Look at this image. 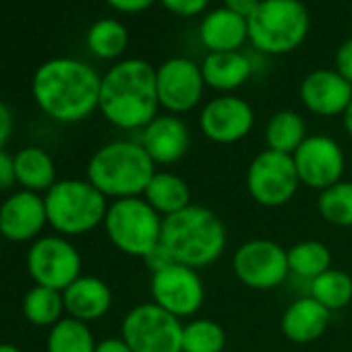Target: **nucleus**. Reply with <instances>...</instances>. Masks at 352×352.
Listing matches in <instances>:
<instances>
[{
    "instance_id": "nucleus-38",
    "label": "nucleus",
    "mask_w": 352,
    "mask_h": 352,
    "mask_svg": "<svg viewBox=\"0 0 352 352\" xmlns=\"http://www.w3.org/2000/svg\"><path fill=\"white\" fill-rule=\"evenodd\" d=\"M259 5H261V0H224V9H228L245 19H249Z\"/></svg>"
},
{
    "instance_id": "nucleus-10",
    "label": "nucleus",
    "mask_w": 352,
    "mask_h": 352,
    "mask_svg": "<svg viewBox=\"0 0 352 352\" xmlns=\"http://www.w3.org/2000/svg\"><path fill=\"white\" fill-rule=\"evenodd\" d=\"M25 265L36 286H46L60 292L83 276V261L77 247L60 234H42L34 241L28 251Z\"/></svg>"
},
{
    "instance_id": "nucleus-20",
    "label": "nucleus",
    "mask_w": 352,
    "mask_h": 352,
    "mask_svg": "<svg viewBox=\"0 0 352 352\" xmlns=\"http://www.w3.org/2000/svg\"><path fill=\"white\" fill-rule=\"evenodd\" d=\"M331 311L319 305L311 294L292 300L280 319V329L292 344H311L329 327Z\"/></svg>"
},
{
    "instance_id": "nucleus-32",
    "label": "nucleus",
    "mask_w": 352,
    "mask_h": 352,
    "mask_svg": "<svg viewBox=\"0 0 352 352\" xmlns=\"http://www.w3.org/2000/svg\"><path fill=\"white\" fill-rule=\"evenodd\" d=\"M319 216L340 228L352 226V181H340L319 193L317 199Z\"/></svg>"
},
{
    "instance_id": "nucleus-40",
    "label": "nucleus",
    "mask_w": 352,
    "mask_h": 352,
    "mask_svg": "<svg viewBox=\"0 0 352 352\" xmlns=\"http://www.w3.org/2000/svg\"><path fill=\"white\" fill-rule=\"evenodd\" d=\"M342 124H344V131L346 135L352 137V102L346 106V110L342 112Z\"/></svg>"
},
{
    "instance_id": "nucleus-29",
    "label": "nucleus",
    "mask_w": 352,
    "mask_h": 352,
    "mask_svg": "<svg viewBox=\"0 0 352 352\" xmlns=\"http://www.w3.org/2000/svg\"><path fill=\"white\" fill-rule=\"evenodd\" d=\"M286 253L290 274L309 282L331 267V251L321 241H300L286 249Z\"/></svg>"
},
{
    "instance_id": "nucleus-37",
    "label": "nucleus",
    "mask_w": 352,
    "mask_h": 352,
    "mask_svg": "<svg viewBox=\"0 0 352 352\" xmlns=\"http://www.w3.org/2000/svg\"><path fill=\"white\" fill-rule=\"evenodd\" d=\"M13 129H15L13 112H11V108L3 100H0V149H5L7 143L11 141Z\"/></svg>"
},
{
    "instance_id": "nucleus-17",
    "label": "nucleus",
    "mask_w": 352,
    "mask_h": 352,
    "mask_svg": "<svg viewBox=\"0 0 352 352\" xmlns=\"http://www.w3.org/2000/svg\"><path fill=\"white\" fill-rule=\"evenodd\" d=\"M139 143L155 166H172L189 151L191 133L181 116L157 114L145 129H141Z\"/></svg>"
},
{
    "instance_id": "nucleus-27",
    "label": "nucleus",
    "mask_w": 352,
    "mask_h": 352,
    "mask_svg": "<svg viewBox=\"0 0 352 352\" xmlns=\"http://www.w3.org/2000/svg\"><path fill=\"white\" fill-rule=\"evenodd\" d=\"M23 315L30 323L38 327H52L65 317L63 292L46 286H34L25 292L21 302Z\"/></svg>"
},
{
    "instance_id": "nucleus-24",
    "label": "nucleus",
    "mask_w": 352,
    "mask_h": 352,
    "mask_svg": "<svg viewBox=\"0 0 352 352\" xmlns=\"http://www.w3.org/2000/svg\"><path fill=\"white\" fill-rule=\"evenodd\" d=\"M143 199L162 218H168L191 206V189L183 176L166 170H155L153 179L143 193Z\"/></svg>"
},
{
    "instance_id": "nucleus-12",
    "label": "nucleus",
    "mask_w": 352,
    "mask_h": 352,
    "mask_svg": "<svg viewBox=\"0 0 352 352\" xmlns=\"http://www.w3.org/2000/svg\"><path fill=\"white\" fill-rule=\"evenodd\" d=\"M149 292L151 302L179 319L193 317L206 300V286L199 272L183 263H172L160 272H153Z\"/></svg>"
},
{
    "instance_id": "nucleus-26",
    "label": "nucleus",
    "mask_w": 352,
    "mask_h": 352,
    "mask_svg": "<svg viewBox=\"0 0 352 352\" xmlns=\"http://www.w3.org/2000/svg\"><path fill=\"white\" fill-rule=\"evenodd\" d=\"M85 44L96 58L116 60L129 46V32L118 19H100L87 30Z\"/></svg>"
},
{
    "instance_id": "nucleus-31",
    "label": "nucleus",
    "mask_w": 352,
    "mask_h": 352,
    "mask_svg": "<svg viewBox=\"0 0 352 352\" xmlns=\"http://www.w3.org/2000/svg\"><path fill=\"white\" fill-rule=\"evenodd\" d=\"M224 346L226 331L218 321L195 317L183 325V352H222Z\"/></svg>"
},
{
    "instance_id": "nucleus-6",
    "label": "nucleus",
    "mask_w": 352,
    "mask_h": 352,
    "mask_svg": "<svg viewBox=\"0 0 352 352\" xmlns=\"http://www.w3.org/2000/svg\"><path fill=\"white\" fill-rule=\"evenodd\" d=\"M249 42L263 54L280 56L296 50L311 28V17L300 0H261L247 19Z\"/></svg>"
},
{
    "instance_id": "nucleus-41",
    "label": "nucleus",
    "mask_w": 352,
    "mask_h": 352,
    "mask_svg": "<svg viewBox=\"0 0 352 352\" xmlns=\"http://www.w3.org/2000/svg\"><path fill=\"white\" fill-rule=\"evenodd\" d=\"M0 352H21V348H19V346H15V344L3 342V344H0Z\"/></svg>"
},
{
    "instance_id": "nucleus-8",
    "label": "nucleus",
    "mask_w": 352,
    "mask_h": 352,
    "mask_svg": "<svg viewBox=\"0 0 352 352\" xmlns=\"http://www.w3.org/2000/svg\"><path fill=\"white\" fill-rule=\"evenodd\" d=\"M183 325L155 302H141L122 317L120 338L133 352H183Z\"/></svg>"
},
{
    "instance_id": "nucleus-7",
    "label": "nucleus",
    "mask_w": 352,
    "mask_h": 352,
    "mask_svg": "<svg viewBox=\"0 0 352 352\" xmlns=\"http://www.w3.org/2000/svg\"><path fill=\"white\" fill-rule=\"evenodd\" d=\"M162 220L143 197H129L108 206L102 226L114 249L129 257L145 259L160 245Z\"/></svg>"
},
{
    "instance_id": "nucleus-14",
    "label": "nucleus",
    "mask_w": 352,
    "mask_h": 352,
    "mask_svg": "<svg viewBox=\"0 0 352 352\" xmlns=\"http://www.w3.org/2000/svg\"><path fill=\"white\" fill-rule=\"evenodd\" d=\"M292 160L300 185L319 193L340 183L346 168L344 149L327 135H309L292 153Z\"/></svg>"
},
{
    "instance_id": "nucleus-28",
    "label": "nucleus",
    "mask_w": 352,
    "mask_h": 352,
    "mask_svg": "<svg viewBox=\"0 0 352 352\" xmlns=\"http://www.w3.org/2000/svg\"><path fill=\"white\" fill-rule=\"evenodd\" d=\"M96 346L89 323L73 317H63L46 338V352H96Z\"/></svg>"
},
{
    "instance_id": "nucleus-5",
    "label": "nucleus",
    "mask_w": 352,
    "mask_h": 352,
    "mask_svg": "<svg viewBox=\"0 0 352 352\" xmlns=\"http://www.w3.org/2000/svg\"><path fill=\"white\" fill-rule=\"evenodd\" d=\"M48 226L60 236H81L104 224L108 199L87 179H60L44 195Z\"/></svg>"
},
{
    "instance_id": "nucleus-35",
    "label": "nucleus",
    "mask_w": 352,
    "mask_h": 352,
    "mask_svg": "<svg viewBox=\"0 0 352 352\" xmlns=\"http://www.w3.org/2000/svg\"><path fill=\"white\" fill-rule=\"evenodd\" d=\"M13 185H17L15 160L7 149H0V191H9Z\"/></svg>"
},
{
    "instance_id": "nucleus-2",
    "label": "nucleus",
    "mask_w": 352,
    "mask_h": 352,
    "mask_svg": "<svg viewBox=\"0 0 352 352\" xmlns=\"http://www.w3.org/2000/svg\"><path fill=\"white\" fill-rule=\"evenodd\" d=\"M155 69L143 58L118 60L102 75V116L116 129L141 131L157 116Z\"/></svg>"
},
{
    "instance_id": "nucleus-33",
    "label": "nucleus",
    "mask_w": 352,
    "mask_h": 352,
    "mask_svg": "<svg viewBox=\"0 0 352 352\" xmlns=\"http://www.w3.org/2000/svg\"><path fill=\"white\" fill-rule=\"evenodd\" d=\"M160 3L172 15H179V17H187L189 19V17L201 15L208 9L210 0H160Z\"/></svg>"
},
{
    "instance_id": "nucleus-23",
    "label": "nucleus",
    "mask_w": 352,
    "mask_h": 352,
    "mask_svg": "<svg viewBox=\"0 0 352 352\" xmlns=\"http://www.w3.org/2000/svg\"><path fill=\"white\" fill-rule=\"evenodd\" d=\"M15 179L17 185L32 193H48L56 185V164L52 155L38 145L21 147L15 155Z\"/></svg>"
},
{
    "instance_id": "nucleus-1",
    "label": "nucleus",
    "mask_w": 352,
    "mask_h": 352,
    "mask_svg": "<svg viewBox=\"0 0 352 352\" xmlns=\"http://www.w3.org/2000/svg\"><path fill=\"white\" fill-rule=\"evenodd\" d=\"M100 73L91 65L69 56L42 63L32 79V94L38 108L63 124L89 118L100 106Z\"/></svg>"
},
{
    "instance_id": "nucleus-39",
    "label": "nucleus",
    "mask_w": 352,
    "mask_h": 352,
    "mask_svg": "<svg viewBox=\"0 0 352 352\" xmlns=\"http://www.w3.org/2000/svg\"><path fill=\"white\" fill-rule=\"evenodd\" d=\"M96 352H133L126 342L122 338H106L102 342H98Z\"/></svg>"
},
{
    "instance_id": "nucleus-9",
    "label": "nucleus",
    "mask_w": 352,
    "mask_h": 352,
    "mask_svg": "<svg viewBox=\"0 0 352 352\" xmlns=\"http://www.w3.org/2000/svg\"><path fill=\"white\" fill-rule=\"evenodd\" d=\"M300 187L292 155L263 149L247 168V191L263 208H282Z\"/></svg>"
},
{
    "instance_id": "nucleus-18",
    "label": "nucleus",
    "mask_w": 352,
    "mask_h": 352,
    "mask_svg": "<svg viewBox=\"0 0 352 352\" xmlns=\"http://www.w3.org/2000/svg\"><path fill=\"white\" fill-rule=\"evenodd\" d=\"M298 96L302 106L317 116H342L352 102V83L336 69H317L300 81Z\"/></svg>"
},
{
    "instance_id": "nucleus-15",
    "label": "nucleus",
    "mask_w": 352,
    "mask_h": 352,
    "mask_svg": "<svg viewBox=\"0 0 352 352\" xmlns=\"http://www.w3.org/2000/svg\"><path fill=\"white\" fill-rule=\"evenodd\" d=\"M255 124V112L251 104L239 96L224 94L210 100L199 114L201 133L220 145H232L243 141Z\"/></svg>"
},
{
    "instance_id": "nucleus-36",
    "label": "nucleus",
    "mask_w": 352,
    "mask_h": 352,
    "mask_svg": "<svg viewBox=\"0 0 352 352\" xmlns=\"http://www.w3.org/2000/svg\"><path fill=\"white\" fill-rule=\"evenodd\" d=\"M108 7H112L118 13L124 15H135V13H143L147 11L155 0H104Z\"/></svg>"
},
{
    "instance_id": "nucleus-16",
    "label": "nucleus",
    "mask_w": 352,
    "mask_h": 352,
    "mask_svg": "<svg viewBox=\"0 0 352 352\" xmlns=\"http://www.w3.org/2000/svg\"><path fill=\"white\" fill-rule=\"evenodd\" d=\"M48 226L44 195L19 189L0 204V236L11 243H34Z\"/></svg>"
},
{
    "instance_id": "nucleus-13",
    "label": "nucleus",
    "mask_w": 352,
    "mask_h": 352,
    "mask_svg": "<svg viewBox=\"0 0 352 352\" xmlns=\"http://www.w3.org/2000/svg\"><path fill=\"white\" fill-rule=\"evenodd\" d=\"M155 89L160 108L168 110V114L181 116L191 112L201 102L206 89L201 65L183 56L164 60L155 69Z\"/></svg>"
},
{
    "instance_id": "nucleus-19",
    "label": "nucleus",
    "mask_w": 352,
    "mask_h": 352,
    "mask_svg": "<svg viewBox=\"0 0 352 352\" xmlns=\"http://www.w3.org/2000/svg\"><path fill=\"white\" fill-rule=\"evenodd\" d=\"M67 317L91 323L102 319L112 307L110 286L96 276H79L71 286L63 290Z\"/></svg>"
},
{
    "instance_id": "nucleus-3",
    "label": "nucleus",
    "mask_w": 352,
    "mask_h": 352,
    "mask_svg": "<svg viewBox=\"0 0 352 352\" xmlns=\"http://www.w3.org/2000/svg\"><path fill=\"white\" fill-rule=\"evenodd\" d=\"M228 234L222 218L204 206H189L162 220L160 245L174 263L199 270L218 261L226 249Z\"/></svg>"
},
{
    "instance_id": "nucleus-30",
    "label": "nucleus",
    "mask_w": 352,
    "mask_h": 352,
    "mask_svg": "<svg viewBox=\"0 0 352 352\" xmlns=\"http://www.w3.org/2000/svg\"><path fill=\"white\" fill-rule=\"evenodd\" d=\"M311 296L327 311H340L352 300V276L344 270L329 267L311 280Z\"/></svg>"
},
{
    "instance_id": "nucleus-4",
    "label": "nucleus",
    "mask_w": 352,
    "mask_h": 352,
    "mask_svg": "<svg viewBox=\"0 0 352 352\" xmlns=\"http://www.w3.org/2000/svg\"><path fill=\"white\" fill-rule=\"evenodd\" d=\"M155 164L139 141L118 139L102 145L87 162V181L106 199L143 197Z\"/></svg>"
},
{
    "instance_id": "nucleus-22",
    "label": "nucleus",
    "mask_w": 352,
    "mask_h": 352,
    "mask_svg": "<svg viewBox=\"0 0 352 352\" xmlns=\"http://www.w3.org/2000/svg\"><path fill=\"white\" fill-rule=\"evenodd\" d=\"M201 75H204L206 87H212L222 94H230L243 87L251 79L253 65H251V58L243 54L241 50L208 52V56L201 63Z\"/></svg>"
},
{
    "instance_id": "nucleus-11",
    "label": "nucleus",
    "mask_w": 352,
    "mask_h": 352,
    "mask_svg": "<svg viewBox=\"0 0 352 352\" xmlns=\"http://www.w3.org/2000/svg\"><path fill=\"white\" fill-rule=\"evenodd\" d=\"M232 272L251 290H272L290 274L288 253L276 241L251 239L234 251Z\"/></svg>"
},
{
    "instance_id": "nucleus-21",
    "label": "nucleus",
    "mask_w": 352,
    "mask_h": 352,
    "mask_svg": "<svg viewBox=\"0 0 352 352\" xmlns=\"http://www.w3.org/2000/svg\"><path fill=\"white\" fill-rule=\"evenodd\" d=\"M199 40L208 52H236L249 40L247 19L224 7L210 11L201 19Z\"/></svg>"
},
{
    "instance_id": "nucleus-34",
    "label": "nucleus",
    "mask_w": 352,
    "mask_h": 352,
    "mask_svg": "<svg viewBox=\"0 0 352 352\" xmlns=\"http://www.w3.org/2000/svg\"><path fill=\"white\" fill-rule=\"evenodd\" d=\"M333 65H336V71H338L348 83H352V38L344 40V42L338 46Z\"/></svg>"
},
{
    "instance_id": "nucleus-25",
    "label": "nucleus",
    "mask_w": 352,
    "mask_h": 352,
    "mask_svg": "<svg viewBox=\"0 0 352 352\" xmlns=\"http://www.w3.org/2000/svg\"><path fill=\"white\" fill-rule=\"evenodd\" d=\"M265 143L267 149L292 155L300 143L309 137L302 116L294 110H278L265 124Z\"/></svg>"
}]
</instances>
